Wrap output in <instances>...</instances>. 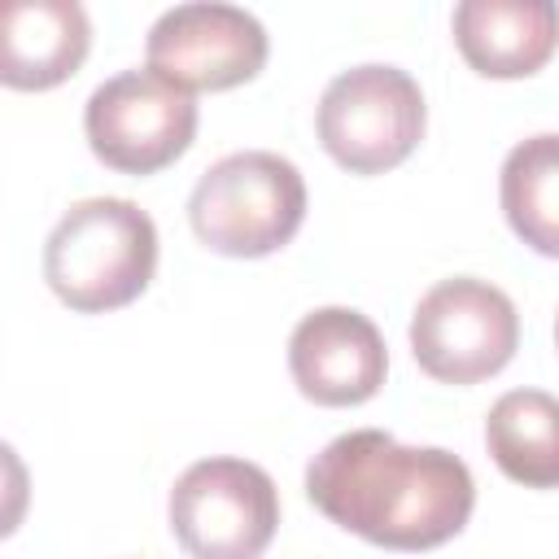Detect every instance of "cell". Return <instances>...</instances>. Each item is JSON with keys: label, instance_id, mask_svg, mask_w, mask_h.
Returning a JSON list of instances; mask_svg holds the SVG:
<instances>
[{"label": "cell", "instance_id": "277c9868", "mask_svg": "<svg viewBox=\"0 0 559 559\" xmlns=\"http://www.w3.org/2000/svg\"><path fill=\"white\" fill-rule=\"evenodd\" d=\"M319 140L349 175L402 166L424 140V92L397 66H354L319 96Z\"/></svg>", "mask_w": 559, "mask_h": 559}, {"label": "cell", "instance_id": "30bf717a", "mask_svg": "<svg viewBox=\"0 0 559 559\" xmlns=\"http://www.w3.org/2000/svg\"><path fill=\"white\" fill-rule=\"evenodd\" d=\"M454 44L485 79L537 74L559 48L555 0H463L454 9Z\"/></svg>", "mask_w": 559, "mask_h": 559}, {"label": "cell", "instance_id": "8992f818", "mask_svg": "<svg viewBox=\"0 0 559 559\" xmlns=\"http://www.w3.org/2000/svg\"><path fill=\"white\" fill-rule=\"evenodd\" d=\"M280 528L275 480L245 459H201L170 489V533L192 559H258Z\"/></svg>", "mask_w": 559, "mask_h": 559}, {"label": "cell", "instance_id": "4fadbf2b", "mask_svg": "<svg viewBox=\"0 0 559 559\" xmlns=\"http://www.w3.org/2000/svg\"><path fill=\"white\" fill-rule=\"evenodd\" d=\"M502 214L511 231L559 258V135H528L502 162Z\"/></svg>", "mask_w": 559, "mask_h": 559}, {"label": "cell", "instance_id": "9c48e42d", "mask_svg": "<svg viewBox=\"0 0 559 559\" xmlns=\"http://www.w3.org/2000/svg\"><path fill=\"white\" fill-rule=\"evenodd\" d=\"M288 371L301 397L319 406H358L380 393L389 354L380 328L345 306L306 314L288 336Z\"/></svg>", "mask_w": 559, "mask_h": 559}, {"label": "cell", "instance_id": "52a82bcc", "mask_svg": "<svg viewBox=\"0 0 559 559\" xmlns=\"http://www.w3.org/2000/svg\"><path fill=\"white\" fill-rule=\"evenodd\" d=\"M83 131L92 153L109 170L153 175L183 157V148L192 144L197 100L153 70H122L87 96Z\"/></svg>", "mask_w": 559, "mask_h": 559}, {"label": "cell", "instance_id": "5bb4252c", "mask_svg": "<svg viewBox=\"0 0 559 559\" xmlns=\"http://www.w3.org/2000/svg\"><path fill=\"white\" fill-rule=\"evenodd\" d=\"M555 345H559V319H555Z\"/></svg>", "mask_w": 559, "mask_h": 559}, {"label": "cell", "instance_id": "7a4b0ae2", "mask_svg": "<svg viewBox=\"0 0 559 559\" xmlns=\"http://www.w3.org/2000/svg\"><path fill=\"white\" fill-rule=\"evenodd\" d=\"M157 271V227L122 197H87L61 214L44 245L48 288L79 314L131 306Z\"/></svg>", "mask_w": 559, "mask_h": 559}, {"label": "cell", "instance_id": "ba28073f", "mask_svg": "<svg viewBox=\"0 0 559 559\" xmlns=\"http://www.w3.org/2000/svg\"><path fill=\"white\" fill-rule=\"evenodd\" d=\"M144 57L183 92H227L266 66V31L236 4H175L153 22Z\"/></svg>", "mask_w": 559, "mask_h": 559}, {"label": "cell", "instance_id": "8fae6325", "mask_svg": "<svg viewBox=\"0 0 559 559\" xmlns=\"http://www.w3.org/2000/svg\"><path fill=\"white\" fill-rule=\"evenodd\" d=\"M0 79L17 92H44L66 83L92 44L87 13L74 0H13L4 4Z\"/></svg>", "mask_w": 559, "mask_h": 559}, {"label": "cell", "instance_id": "5b68a950", "mask_svg": "<svg viewBox=\"0 0 559 559\" xmlns=\"http://www.w3.org/2000/svg\"><path fill=\"white\" fill-rule=\"evenodd\" d=\"M520 314L489 280L454 275L428 288L411 314L415 362L441 384H476L511 362Z\"/></svg>", "mask_w": 559, "mask_h": 559}, {"label": "cell", "instance_id": "3957f363", "mask_svg": "<svg viewBox=\"0 0 559 559\" xmlns=\"http://www.w3.org/2000/svg\"><path fill=\"white\" fill-rule=\"evenodd\" d=\"M188 218L205 249L223 258H266L297 236L306 218V179L280 153H227L197 179Z\"/></svg>", "mask_w": 559, "mask_h": 559}, {"label": "cell", "instance_id": "6da1fadb", "mask_svg": "<svg viewBox=\"0 0 559 559\" xmlns=\"http://www.w3.org/2000/svg\"><path fill=\"white\" fill-rule=\"evenodd\" d=\"M310 502L384 550H432L463 533L476 485L459 454L402 445L380 428H354L328 441L306 467Z\"/></svg>", "mask_w": 559, "mask_h": 559}, {"label": "cell", "instance_id": "7c38bea8", "mask_svg": "<svg viewBox=\"0 0 559 559\" xmlns=\"http://www.w3.org/2000/svg\"><path fill=\"white\" fill-rule=\"evenodd\" d=\"M485 445L502 476L524 489L559 485V397L542 389H511L489 406Z\"/></svg>", "mask_w": 559, "mask_h": 559}]
</instances>
